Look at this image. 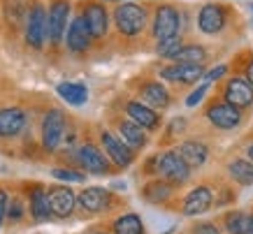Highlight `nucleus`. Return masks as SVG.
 Listing matches in <instances>:
<instances>
[{"label":"nucleus","mask_w":253,"mask_h":234,"mask_svg":"<svg viewBox=\"0 0 253 234\" xmlns=\"http://www.w3.org/2000/svg\"><path fill=\"white\" fill-rule=\"evenodd\" d=\"M109 19H112L114 31L126 39L139 38V35L146 31V26H149V12H146L144 5H139L137 0L119 2Z\"/></svg>","instance_id":"obj_1"},{"label":"nucleus","mask_w":253,"mask_h":234,"mask_svg":"<svg viewBox=\"0 0 253 234\" xmlns=\"http://www.w3.org/2000/svg\"><path fill=\"white\" fill-rule=\"evenodd\" d=\"M23 42L33 51H42L46 46V5L40 0H28L23 19Z\"/></svg>","instance_id":"obj_2"},{"label":"nucleus","mask_w":253,"mask_h":234,"mask_svg":"<svg viewBox=\"0 0 253 234\" xmlns=\"http://www.w3.org/2000/svg\"><path fill=\"white\" fill-rule=\"evenodd\" d=\"M70 14H72V2L70 0H51V5L46 7V44L51 49H61L63 46Z\"/></svg>","instance_id":"obj_3"},{"label":"nucleus","mask_w":253,"mask_h":234,"mask_svg":"<svg viewBox=\"0 0 253 234\" xmlns=\"http://www.w3.org/2000/svg\"><path fill=\"white\" fill-rule=\"evenodd\" d=\"M79 14H82L86 28H88V33H91V38L95 42L107 38L112 19H109V12L102 0H84L82 7H79Z\"/></svg>","instance_id":"obj_4"},{"label":"nucleus","mask_w":253,"mask_h":234,"mask_svg":"<svg viewBox=\"0 0 253 234\" xmlns=\"http://www.w3.org/2000/svg\"><path fill=\"white\" fill-rule=\"evenodd\" d=\"M179 33H181V12L168 2L158 5L154 12V19H151V38L156 42H161V39L174 38Z\"/></svg>","instance_id":"obj_5"},{"label":"nucleus","mask_w":253,"mask_h":234,"mask_svg":"<svg viewBox=\"0 0 253 234\" xmlns=\"http://www.w3.org/2000/svg\"><path fill=\"white\" fill-rule=\"evenodd\" d=\"M93 42L95 39L91 38L82 14L77 12L75 16H70V23L65 28V38H63V44L68 46V51L75 53V56H84V53H88L93 49Z\"/></svg>","instance_id":"obj_6"},{"label":"nucleus","mask_w":253,"mask_h":234,"mask_svg":"<svg viewBox=\"0 0 253 234\" xmlns=\"http://www.w3.org/2000/svg\"><path fill=\"white\" fill-rule=\"evenodd\" d=\"M65 130H68V121H65V114L54 107L44 114L42 118V146L46 151H56L63 144V137H65Z\"/></svg>","instance_id":"obj_7"},{"label":"nucleus","mask_w":253,"mask_h":234,"mask_svg":"<svg viewBox=\"0 0 253 234\" xmlns=\"http://www.w3.org/2000/svg\"><path fill=\"white\" fill-rule=\"evenodd\" d=\"M156 174H161L168 183H186L191 179V167L186 165L179 151H165L163 156H158Z\"/></svg>","instance_id":"obj_8"},{"label":"nucleus","mask_w":253,"mask_h":234,"mask_svg":"<svg viewBox=\"0 0 253 234\" xmlns=\"http://www.w3.org/2000/svg\"><path fill=\"white\" fill-rule=\"evenodd\" d=\"M75 160H77V165L88 174H109L112 165H109L107 156L102 153V149H98L93 142H84L82 146H77V151H75Z\"/></svg>","instance_id":"obj_9"},{"label":"nucleus","mask_w":253,"mask_h":234,"mask_svg":"<svg viewBox=\"0 0 253 234\" xmlns=\"http://www.w3.org/2000/svg\"><path fill=\"white\" fill-rule=\"evenodd\" d=\"M100 144H102V153L107 156V160H112L116 167H130L135 162V151L128 149L112 130H100Z\"/></svg>","instance_id":"obj_10"},{"label":"nucleus","mask_w":253,"mask_h":234,"mask_svg":"<svg viewBox=\"0 0 253 234\" xmlns=\"http://www.w3.org/2000/svg\"><path fill=\"white\" fill-rule=\"evenodd\" d=\"M205 68L198 63H169L161 70V79L163 81H172V83H195L198 79H202Z\"/></svg>","instance_id":"obj_11"},{"label":"nucleus","mask_w":253,"mask_h":234,"mask_svg":"<svg viewBox=\"0 0 253 234\" xmlns=\"http://www.w3.org/2000/svg\"><path fill=\"white\" fill-rule=\"evenodd\" d=\"M49 197V211L56 218H68L72 216L75 206H77V195L68 188V186H56L46 193Z\"/></svg>","instance_id":"obj_12"},{"label":"nucleus","mask_w":253,"mask_h":234,"mask_svg":"<svg viewBox=\"0 0 253 234\" xmlns=\"http://www.w3.org/2000/svg\"><path fill=\"white\" fill-rule=\"evenodd\" d=\"M126 116L144 130H156L161 125L158 112L151 109L149 105H144V102H139V100H128V102H126Z\"/></svg>","instance_id":"obj_13"},{"label":"nucleus","mask_w":253,"mask_h":234,"mask_svg":"<svg viewBox=\"0 0 253 234\" xmlns=\"http://www.w3.org/2000/svg\"><path fill=\"white\" fill-rule=\"evenodd\" d=\"M26 123H28V118H26V112L21 107H2L0 109V137L12 139V137L21 135Z\"/></svg>","instance_id":"obj_14"},{"label":"nucleus","mask_w":253,"mask_h":234,"mask_svg":"<svg viewBox=\"0 0 253 234\" xmlns=\"http://www.w3.org/2000/svg\"><path fill=\"white\" fill-rule=\"evenodd\" d=\"M77 204L88 213H102L112 206V193L105 188H84L77 195Z\"/></svg>","instance_id":"obj_15"},{"label":"nucleus","mask_w":253,"mask_h":234,"mask_svg":"<svg viewBox=\"0 0 253 234\" xmlns=\"http://www.w3.org/2000/svg\"><path fill=\"white\" fill-rule=\"evenodd\" d=\"M225 21H228V14L223 5H205L198 14V28L205 35H216L225 28Z\"/></svg>","instance_id":"obj_16"},{"label":"nucleus","mask_w":253,"mask_h":234,"mask_svg":"<svg viewBox=\"0 0 253 234\" xmlns=\"http://www.w3.org/2000/svg\"><path fill=\"white\" fill-rule=\"evenodd\" d=\"M207 118L211 125L221 130H232L237 128L239 121H242V114H239L237 107L228 105V102H221V105H211L207 109Z\"/></svg>","instance_id":"obj_17"},{"label":"nucleus","mask_w":253,"mask_h":234,"mask_svg":"<svg viewBox=\"0 0 253 234\" xmlns=\"http://www.w3.org/2000/svg\"><path fill=\"white\" fill-rule=\"evenodd\" d=\"M223 98L228 100V105L237 107V109H242V107H251L253 105V88H251V83L246 81V79L235 77V79H230V81L225 83Z\"/></svg>","instance_id":"obj_18"},{"label":"nucleus","mask_w":253,"mask_h":234,"mask_svg":"<svg viewBox=\"0 0 253 234\" xmlns=\"http://www.w3.org/2000/svg\"><path fill=\"white\" fill-rule=\"evenodd\" d=\"M116 137L121 139L128 149L132 151H139V149H144L146 146V130L139 128L137 123H132L130 118H121V121L116 123Z\"/></svg>","instance_id":"obj_19"},{"label":"nucleus","mask_w":253,"mask_h":234,"mask_svg":"<svg viewBox=\"0 0 253 234\" xmlns=\"http://www.w3.org/2000/svg\"><path fill=\"white\" fill-rule=\"evenodd\" d=\"M139 102H144V105H149L151 109H165V107L169 105V93L168 88L163 86L161 81H146L142 88H139Z\"/></svg>","instance_id":"obj_20"},{"label":"nucleus","mask_w":253,"mask_h":234,"mask_svg":"<svg viewBox=\"0 0 253 234\" xmlns=\"http://www.w3.org/2000/svg\"><path fill=\"white\" fill-rule=\"evenodd\" d=\"M209 204H211V190L207 186H198L186 195L184 213L186 216H200V213H205L209 209Z\"/></svg>","instance_id":"obj_21"},{"label":"nucleus","mask_w":253,"mask_h":234,"mask_svg":"<svg viewBox=\"0 0 253 234\" xmlns=\"http://www.w3.org/2000/svg\"><path fill=\"white\" fill-rule=\"evenodd\" d=\"M0 5H2V16H5V23H7L9 31L23 28L28 0H0Z\"/></svg>","instance_id":"obj_22"},{"label":"nucleus","mask_w":253,"mask_h":234,"mask_svg":"<svg viewBox=\"0 0 253 234\" xmlns=\"http://www.w3.org/2000/svg\"><path fill=\"white\" fill-rule=\"evenodd\" d=\"M56 93L61 95V100H65L68 105L75 107L86 105V100H88V88L79 81H61L56 86Z\"/></svg>","instance_id":"obj_23"},{"label":"nucleus","mask_w":253,"mask_h":234,"mask_svg":"<svg viewBox=\"0 0 253 234\" xmlns=\"http://www.w3.org/2000/svg\"><path fill=\"white\" fill-rule=\"evenodd\" d=\"M179 156L186 160L188 167H200L207 162L209 149L202 142H198V139H188V142H184L179 146Z\"/></svg>","instance_id":"obj_24"},{"label":"nucleus","mask_w":253,"mask_h":234,"mask_svg":"<svg viewBox=\"0 0 253 234\" xmlns=\"http://www.w3.org/2000/svg\"><path fill=\"white\" fill-rule=\"evenodd\" d=\"M31 213H33V220H38V223H44V220L51 218L49 197H46V190L42 186H35L31 190Z\"/></svg>","instance_id":"obj_25"},{"label":"nucleus","mask_w":253,"mask_h":234,"mask_svg":"<svg viewBox=\"0 0 253 234\" xmlns=\"http://www.w3.org/2000/svg\"><path fill=\"white\" fill-rule=\"evenodd\" d=\"M205 58H207V51L200 44H181L179 51H176L169 61L172 63H198V65H202Z\"/></svg>","instance_id":"obj_26"},{"label":"nucleus","mask_w":253,"mask_h":234,"mask_svg":"<svg viewBox=\"0 0 253 234\" xmlns=\"http://www.w3.org/2000/svg\"><path fill=\"white\" fill-rule=\"evenodd\" d=\"M169 195H172V183L168 181H151L144 186V199L151 204L168 202Z\"/></svg>","instance_id":"obj_27"},{"label":"nucleus","mask_w":253,"mask_h":234,"mask_svg":"<svg viewBox=\"0 0 253 234\" xmlns=\"http://www.w3.org/2000/svg\"><path fill=\"white\" fill-rule=\"evenodd\" d=\"M114 234H144V225L137 213H123L114 220Z\"/></svg>","instance_id":"obj_28"},{"label":"nucleus","mask_w":253,"mask_h":234,"mask_svg":"<svg viewBox=\"0 0 253 234\" xmlns=\"http://www.w3.org/2000/svg\"><path fill=\"white\" fill-rule=\"evenodd\" d=\"M249 223H251V216L244 211H232L225 216V230H228V234H246Z\"/></svg>","instance_id":"obj_29"},{"label":"nucleus","mask_w":253,"mask_h":234,"mask_svg":"<svg viewBox=\"0 0 253 234\" xmlns=\"http://www.w3.org/2000/svg\"><path fill=\"white\" fill-rule=\"evenodd\" d=\"M228 169H230L235 181L244 183V186H251L253 183V165L249 162V160H232Z\"/></svg>","instance_id":"obj_30"},{"label":"nucleus","mask_w":253,"mask_h":234,"mask_svg":"<svg viewBox=\"0 0 253 234\" xmlns=\"http://www.w3.org/2000/svg\"><path fill=\"white\" fill-rule=\"evenodd\" d=\"M184 44L181 42V35H174V38H168V39H161V42H156V53L161 56V58H172L176 51H179V46Z\"/></svg>","instance_id":"obj_31"},{"label":"nucleus","mask_w":253,"mask_h":234,"mask_svg":"<svg viewBox=\"0 0 253 234\" xmlns=\"http://www.w3.org/2000/svg\"><path fill=\"white\" fill-rule=\"evenodd\" d=\"M58 179V181H72V183H82L86 179V174L77 172V169H65V167H56L51 172Z\"/></svg>","instance_id":"obj_32"},{"label":"nucleus","mask_w":253,"mask_h":234,"mask_svg":"<svg viewBox=\"0 0 253 234\" xmlns=\"http://www.w3.org/2000/svg\"><path fill=\"white\" fill-rule=\"evenodd\" d=\"M207 91H209V83H207V81H202V83L198 86V88H195V91H193L191 95L186 98V105H188V107H195V105L200 102V100L205 98V93H207Z\"/></svg>","instance_id":"obj_33"},{"label":"nucleus","mask_w":253,"mask_h":234,"mask_svg":"<svg viewBox=\"0 0 253 234\" xmlns=\"http://www.w3.org/2000/svg\"><path fill=\"white\" fill-rule=\"evenodd\" d=\"M7 218H9V220L23 218V204L19 202V199H12V202L7 204Z\"/></svg>","instance_id":"obj_34"},{"label":"nucleus","mask_w":253,"mask_h":234,"mask_svg":"<svg viewBox=\"0 0 253 234\" xmlns=\"http://www.w3.org/2000/svg\"><path fill=\"white\" fill-rule=\"evenodd\" d=\"M223 75H225V65H218L216 70H211V72H207V75H202V81L211 83V81H216V79H221Z\"/></svg>","instance_id":"obj_35"},{"label":"nucleus","mask_w":253,"mask_h":234,"mask_svg":"<svg viewBox=\"0 0 253 234\" xmlns=\"http://www.w3.org/2000/svg\"><path fill=\"white\" fill-rule=\"evenodd\" d=\"M7 204H9V197L5 190H0V225L5 223V218H7Z\"/></svg>","instance_id":"obj_36"},{"label":"nucleus","mask_w":253,"mask_h":234,"mask_svg":"<svg viewBox=\"0 0 253 234\" xmlns=\"http://www.w3.org/2000/svg\"><path fill=\"white\" fill-rule=\"evenodd\" d=\"M193 234H221V232L216 230L214 223H202V225H198L193 230Z\"/></svg>","instance_id":"obj_37"},{"label":"nucleus","mask_w":253,"mask_h":234,"mask_svg":"<svg viewBox=\"0 0 253 234\" xmlns=\"http://www.w3.org/2000/svg\"><path fill=\"white\" fill-rule=\"evenodd\" d=\"M246 81L251 83V88H253V61L246 65Z\"/></svg>","instance_id":"obj_38"},{"label":"nucleus","mask_w":253,"mask_h":234,"mask_svg":"<svg viewBox=\"0 0 253 234\" xmlns=\"http://www.w3.org/2000/svg\"><path fill=\"white\" fill-rule=\"evenodd\" d=\"M246 234H253V216H251V223H249V230H246Z\"/></svg>","instance_id":"obj_39"},{"label":"nucleus","mask_w":253,"mask_h":234,"mask_svg":"<svg viewBox=\"0 0 253 234\" xmlns=\"http://www.w3.org/2000/svg\"><path fill=\"white\" fill-rule=\"evenodd\" d=\"M249 158L253 160V144H251V146H249Z\"/></svg>","instance_id":"obj_40"},{"label":"nucleus","mask_w":253,"mask_h":234,"mask_svg":"<svg viewBox=\"0 0 253 234\" xmlns=\"http://www.w3.org/2000/svg\"><path fill=\"white\" fill-rule=\"evenodd\" d=\"M91 234H102V232H91Z\"/></svg>","instance_id":"obj_41"},{"label":"nucleus","mask_w":253,"mask_h":234,"mask_svg":"<svg viewBox=\"0 0 253 234\" xmlns=\"http://www.w3.org/2000/svg\"><path fill=\"white\" fill-rule=\"evenodd\" d=\"M119 2H126V0H119Z\"/></svg>","instance_id":"obj_42"},{"label":"nucleus","mask_w":253,"mask_h":234,"mask_svg":"<svg viewBox=\"0 0 253 234\" xmlns=\"http://www.w3.org/2000/svg\"><path fill=\"white\" fill-rule=\"evenodd\" d=\"M251 7H253V5H251Z\"/></svg>","instance_id":"obj_43"}]
</instances>
